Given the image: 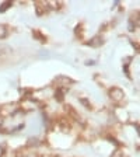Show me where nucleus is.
Returning a JSON list of instances; mask_svg holds the SVG:
<instances>
[{
    "label": "nucleus",
    "mask_w": 140,
    "mask_h": 157,
    "mask_svg": "<svg viewBox=\"0 0 140 157\" xmlns=\"http://www.w3.org/2000/svg\"><path fill=\"white\" fill-rule=\"evenodd\" d=\"M109 94H111V97L115 100V101H121V100L123 98V93L119 90V88H112Z\"/></svg>",
    "instance_id": "1"
},
{
    "label": "nucleus",
    "mask_w": 140,
    "mask_h": 157,
    "mask_svg": "<svg viewBox=\"0 0 140 157\" xmlns=\"http://www.w3.org/2000/svg\"><path fill=\"white\" fill-rule=\"evenodd\" d=\"M101 44H102V39H101V37H98V35L88 41V45H91V47H101Z\"/></svg>",
    "instance_id": "2"
},
{
    "label": "nucleus",
    "mask_w": 140,
    "mask_h": 157,
    "mask_svg": "<svg viewBox=\"0 0 140 157\" xmlns=\"http://www.w3.org/2000/svg\"><path fill=\"white\" fill-rule=\"evenodd\" d=\"M7 37V27L0 24V38H6Z\"/></svg>",
    "instance_id": "3"
},
{
    "label": "nucleus",
    "mask_w": 140,
    "mask_h": 157,
    "mask_svg": "<svg viewBox=\"0 0 140 157\" xmlns=\"http://www.w3.org/2000/svg\"><path fill=\"white\" fill-rule=\"evenodd\" d=\"M9 7H11V1H6V3H3V4L0 6V13H4Z\"/></svg>",
    "instance_id": "4"
},
{
    "label": "nucleus",
    "mask_w": 140,
    "mask_h": 157,
    "mask_svg": "<svg viewBox=\"0 0 140 157\" xmlns=\"http://www.w3.org/2000/svg\"><path fill=\"white\" fill-rule=\"evenodd\" d=\"M55 97L59 100V101H63V94L60 93V90L59 91H56V94H55Z\"/></svg>",
    "instance_id": "5"
},
{
    "label": "nucleus",
    "mask_w": 140,
    "mask_h": 157,
    "mask_svg": "<svg viewBox=\"0 0 140 157\" xmlns=\"http://www.w3.org/2000/svg\"><path fill=\"white\" fill-rule=\"evenodd\" d=\"M134 27H133V23L132 21H129V31H133Z\"/></svg>",
    "instance_id": "6"
},
{
    "label": "nucleus",
    "mask_w": 140,
    "mask_h": 157,
    "mask_svg": "<svg viewBox=\"0 0 140 157\" xmlns=\"http://www.w3.org/2000/svg\"><path fill=\"white\" fill-rule=\"evenodd\" d=\"M121 156H122V154H121V151L118 150V151H115V153H114V156H112V157H121Z\"/></svg>",
    "instance_id": "7"
},
{
    "label": "nucleus",
    "mask_w": 140,
    "mask_h": 157,
    "mask_svg": "<svg viewBox=\"0 0 140 157\" xmlns=\"http://www.w3.org/2000/svg\"><path fill=\"white\" fill-rule=\"evenodd\" d=\"M86 65H94V60H87V62H86Z\"/></svg>",
    "instance_id": "8"
}]
</instances>
